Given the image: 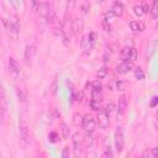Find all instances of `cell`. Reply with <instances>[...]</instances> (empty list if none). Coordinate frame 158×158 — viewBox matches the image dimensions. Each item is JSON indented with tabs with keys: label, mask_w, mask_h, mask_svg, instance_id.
I'll use <instances>...</instances> for the list:
<instances>
[{
	"label": "cell",
	"mask_w": 158,
	"mask_h": 158,
	"mask_svg": "<svg viewBox=\"0 0 158 158\" xmlns=\"http://www.w3.org/2000/svg\"><path fill=\"white\" fill-rule=\"evenodd\" d=\"M2 23H4V27L5 30L9 32V35L16 40L17 38V35H19V31H20V20L16 15H10L7 19H2Z\"/></svg>",
	"instance_id": "cell-1"
},
{
	"label": "cell",
	"mask_w": 158,
	"mask_h": 158,
	"mask_svg": "<svg viewBox=\"0 0 158 158\" xmlns=\"http://www.w3.org/2000/svg\"><path fill=\"white\" fill-rule=\"evenodd\" d=\"M102 99V93H101V89H91V100H95V101H101Z\"/></svg>",
	"instance_id": "cell-19"
},
{
	"label": "cell",
	"mask_w": 158,
	"mask_h": 158,
	"mask_svg": "<svg viewBox=\"0 0 158 158\" xmlns=\"http://www.w3.org/2000/svg\"><path fill=\"white\" fill-rule=\"evenodd\" d=\"M157 104H158V96H154L153 100L151 101V106H156Z\"/></svg>",
	"instance_id": "cell-38"
},
{
	"label": "cell",
	"mask_w": 158,
	"mask_h": 158,
	"mask_svg": "<svg viewBox=\"0 0 158 158\" xmlns=\"http://www.w3.org/2000/svg\"><path fill=\"white\" fill-rule=\"evenodd\" d=\"M130 28L135 32H138V31L142 32L144 30V25L142 22H138V21H131L130 22Z\"/></svg>",
	"instance_id": "cell-16"
},
{
	"label": "cell",
	"mask_w": 158,
	"mask_h": 158,
	"mask_svg": "<svg viewBox=\"0 0 158 158\" xmlns=\"http://www.w3.org/2000/svg\"><path fill=\"white\" fill-rule=\"evenodd\" d=\"M90 135L91 133H86L85 135V143H86V146H88V148L91 146V143H93V138L90 137Z\"/></svg>",
	"instance_id": "cell-31"
},
{
	"label": "cell",
	"mask_w": 158,
	"mask_h": 158,
	"mask_svg": "<svg viewBox=\"0 0 158 158\" xmlns=\"http://www.w3.org/2000/svg\"><path fill=\"white\" fill-rule=\"evenodd\" d=\"M133 69V62H122L116 65V73L118 74H127Z\"/></svg>",
	"instance_id": "cell-9"
},
{
	"label": "cell",
	"mask_w": 158,
	"mask_h": 158,
	"mask_svg": "<svg viewBox=\"0 0 158 158\" xmlns=\"http://www.w3.org/2000/svg\"><path fill=\"white\" fill-rule=\"evenodd\" d=\"M107 73H109L107 68H106V67H102V68H100V69L98 70L96 75H98V78H99V79H104V78H106Z\"/></svg>",
	"instance_id": "cell-26"
},
{
	"label": "cell",
	"mask_w": 158,
	"mask_h": 158,
	"mask_svg": "<svg viewBox=\"0 0 158 158\" xmlns=\"http://www.w3.org/2000/svg\"><path fill=\"white\" fill-rule=\"evenodd\" d=\"M83 118H84V116H81L79 112H75V114L73 115V123H74L75 126L83 125Z\"/></svg>",
	"instance_id": "cell-23"
},
{
	"label": "cell",
	"mask_w": 158,
	"mask_h": 158,
	"mask_svg": "<svg viewBox=\"0 0 158 158\" xmlns=\"http://www.w3.org/2000/svg\"><path fill=\"white\" fill-rule=\"evenodd\" d=\"M141 158H156V157H154V154L152 153V151H148V149H147V151H144V152L142 153V157H141Z\"/></svg>",
	"instance_id": "cell-30"
},
{
	"label": "cell",
	"mask_w": 158,
	"mask_h": 158,
	"mask_svg": "<svg viewBox=\"0 0 158 158\" xmlns=\"http://www.w3.org/2000/svg\"><path fill=\"white\" fill-rule=\"evenodd\" d=\"M152 153L154 154L156 158H158V146H156L154 148H152Z\"/></svg>",
	"instance_id": "cell-39"
},
{
	"label": "cell",
	"mask_w": 158,
	"mask_h": 158,
	"mask_svg": "<svg viewBox=\"0 0 158 158\" xmlns=\"http://www.w3.org/2000/svg\"><path fill=\"white\" fill-rule=\"evenodd\" d=\"M72 33H73V20H69L68 15H65V19H64V21L62 23V28H60V35L63 38V43L65 46L69 44Z\"/></svg>",
	"instance_id": "cell-2"
},
{
	"label": "cell",
	"mask_w": 158,
	"mask_h": 158,
	"mask_svg": "<svg viewBox=\"0 0 158 158\" xmlns=\"http://www.w3.org/2000/svg\"><path fill=\"white\" fill-rule=\"evenodd\" d=\"M114 109H115V104H114V102H110V104L106 106V109H105V110H106V111H107V114L110 115V114L114 111Z\"/></svg>",
	"instance_id": "cell-34"
},
{
	"label": "cell",
	"mask_w": 158,
	"mask_h": 158,
	"mask_svg": "<svg viewBox=\"0 0 158 158\" xmlns=\"http://www.w3.org/2000/svg\"><path fill=\"white\" fill-rule=\"evenodd\" d=\"M17 96L20 98V100L21 101H25L26 100V93H25V90L23 89H20V88H17Z\"/></svg>",
	"instance_id": "cell-29"
},
{
	"label": "cell",
	"mask_w": 158,
	"mask_h": 158,
	"mask_svg": "<svg viewBox=\"0 0 158 158\" xmlns=\"http://www.w3.org/2000/svg\"><path fill=\"white\" fill-rule=\"evenodd\" d=\"M72 141H73V149H74V157L75 158H79L80 154H81V151H83V143L80 141V135L78 132H75L72 137Z\"/></svg>",
	"instance_id": "cell-8"
},
{
	"label": "cell",
	"mask_w": 158,
	"mask_h": 158,
	"mask_svg": "<svg viewBox=\"0 0 158 158\" xmlns=\"http://www.w3.org/2000/svg\"><path fill=\"white\" fill-rule=\"evenodd\" d=\"M96 122L99 123V127L100 128H107L109 125H110V115L107 114V111L105 109H101L98 114V117H96Z\"/></svg>",
	"instance_id": "cell-6"
},
{
	"label": "cell",
	"mask_w": 158,
	"mask_h": 158,
	"mask_svg": "<svg viewBox=\"0 0 158 158\" xmlns=\"http://www.w3.org/2000/svg\"><path fill=\"white\" fill-rule=\"evenodd\" d=\"M48 139H49V142H52V143H57V142L59 141V135H58V132H56V131L49 132Z\"/></svg>",
	"instance_id": "cell-24"
},
{
	"label": "cell",
	"mask_w": 158,
	"mask_h": 158,
	"mask_svg": "<svg viewBox=\"0 0 158 158\" xmlns=\"http://www.w3.org/2000/svg\"><path fill=\"white\" fill-rule=\"evenodd\" d=\"M20 138H21V142H22L23 147H26V146H28L31 143L28 126H27V122L23 118L20 121Z\"/></svg>",
	"instance_id": "cell-5"
},
{
	"label": "cell",
	"mask_w": 158,
	"mask_h": 158,
	"mask_svg": "<svg viewBox=\"0 0 158 158\" xmlns=\"http://www.w3.org/2000/svg\"><path fill=\"white\" fill-rule=\"evenodd\" d=\"M156 46H157V41H156V40H153V41L148 44V47H147V53H146L148 58L154 53V51H156Z\"/></svg>",
	"instance_id": "cell-22"
},
{
	"label": "cell",
	"mask_w": 158,
	"mask_h": 158,
	"mask_svg": "<svg viewBox=\"0 0 158 158\" xmlns=\"http://www.w3.org/2000/svg\"><path fill=\"white\" fill-rule=\"evenodd\" d=\"M126 107H127V99H126L125 95H121L118 98V104H117V109H116L117 110V115H123Z\"/></svg>",
	"instance_id": "cell-15"
},
{
	"label": "cell",
	"mask_w": 158,
	"mask_h": 158,
	"mask_svg": "<svg viewBox=\"0 0 158 158\" xmlns=\"http://www.w3.org/2000/svg\"><path fill=\"white\" fill-rule=\"evenodd\" d=\"M149 12H151L152 19H154V20H156V19H158V0H154V1L152 2Z\"/></svg>",
	"instance_id": "cell-18"
},
{
	"label": "cell",
	"mask_w": 158,
	"mask_h": 158,
	"mask_svg": "<svg viewBox=\"0 0 158 158\" xmlns=\"http://www.w3.org/2000/svg\"><path fill=\"white\" fill-rule=\"evenodd\" d=\"M80 46H81V49H83V53H85V54H88V53H90V51H91V48L94 47V42H91L90 40H89V37H88V35H85L83 38H81V43H80Z\"/></svg>",
	"instance_id": "cell-11"
},
{
	"label": "cell",
	"mask_w": 158,
	"mask_h": 158,
	"mask_svg": "<svg viewBox=\"0 0 158 158\" xmlns=\"http://www.w3.org/2000/svg\"><path fill=\"white\" fill-rule=\"evenodd\" d=\"M81 98H83V93H81V91H80V93H77V96H75V101H77V102H81V100H83Z\"/></svg>",
	"instance_id": "cell-37"
},
{
	"label": "cell",
	"mask_w": 158,
	"mask_h": 158,
	"mask_svg": "<svg viewBox=\"0 0 158 158\" xmlns=\"http://www.w3.org/2000/svg\"><path fill=\"white\" fill-rule=\"evenodd\" d=\"M133 12H135V15H136V16H138V17H141V16H143V15L146 14V11H144V9H143V5H142V4L135 5V7H133Z\"/></svg>",
	"instance_id": "cell-21"
},
{
	"label": "cell",
	"mask_w": 158,
	"mask_h": 158,
	"mask_svg": "<svg viewBox=\"0 0 158 158\" xmlns=\"http://www.w3.org/2000/svg\"><path fill=\"white\" fill-rule=\"evenodd\" d=\"M156 118H157V121H158V110L156 111Z\"/></svg>",
	"instance_id": "cell-40"
},
{
	"label": "cell",
	"mask_w": 158,
	"mask_h": 158,
	"mask_svg": "<svg viewBox=\"0 0 158 158\" xmlns=\"http://www.w3.org/2000/svg\"><path fill=\"white\" fill-rule=\"evenodd\" d=\"M101 26H102V28H104L106 32H109V31L111 30V25H110V22H109L106 19H102V21H101Z\"/></svg>",
	"instance_id": "cell-28"
},
{
	"label": "cell",
	"mask_w": 158,
	"mask_h": 158,
	"mask_svg": "<svg viewBox=\"0 0 158 158\" xmlns=\"http://www.w3.org/2000/svg\"><path fill=\"white\" fill-rule=\"evenodd\" d=\"M83 30H84V21H83V19L75 17L73 20V33L79 35V33L83 32Z\"/></svg>",
	"instance_id": "cell-13"
},
{
	"label": "cell",
	"mask_w": 158,
	"mask_h": 158,
	"mask_svg": "<svg viewBox=\"0 0 158 158\" xmlns=\"http://www.w3.org/2000/svg\"><path fill=\"white\" fill-rule=\"evenodd\" d=\"M60 158H69V147H64L63 148Z\"/></svg>",
	"instance_id": "cell-32"
},
{
	"label": "cell",
	"mask_w": 158,
	"mask_h": 158,
	"mask_svg": "<svg viewBox=\"0 0 158 158\" xmlns=\"http://www.w3.org/2000/svg\"><path fill=\"white\" fill-rule=\"evenodd\" d=\"M123 85H125V83H123L122 80H117V81H116V89H117V90H123V89H125Z\"/></svg>",
	"instance_id": "cell-35"
},
{
	"label": "cell",
	"mask_w": 158,
	"mask_h": 158,
	"mask_svg": "<svg viewBox=\"0 0 158 158\" xmlns=\"http://www.w3.org/2000/svg\"><path fill=\"white\" fill-rule=\"evenodd\" d=\"M52 118H53V116L51 115L49 111H43L41 114V121L43 123H46V125H51L52 123Z\"/></svg>",
	"instance_id": "cell-17"
},
{
	"label": "cell",
	"mask_w": 158,
	"mask_h": 158,
	"mask_svg": "<svg viewBox=\"0 0 158 158\" xmlns=\"http://www.w3.org/2000/svg\"><path fill=\"white\" fill-rule=\"evenodd\" d=\"M60 131H62V137L64 139H67L69 137V133H70V130H69L68 125L64 123V122H60Z\"/></svg>",
	"instance_id": "cell-20"
},
{
	"label": "cell",
	"mask_w": 158,
	"mask_h": 158,
	"mask_svg": "<svg viewBox=\"0 0 158 158\" xmlns=\"http://www.w3.org/2000/svg\"><path fill=\"white\" fill-rule=\"evenodd\" d=\"M135 77H136L137 80H143V79H144V72L142 70V68L137 67V68L135 69Z\"/></svg>",
	"instance_id": "cell-25"
},
{
	"label": "cell",
	"mask_w": 158,
	"mask_h": 158,
	"mask_svg": "<svg viewBox=\"0 0 158 158\" xmlns=\"http://www.w3.org/2000/svg\"><path fill=\"white\" fill-rule=\"evenodd\" d=\"M114 142H115V147L117 153H121L125 146V136H123V128L122 127H117L114 132Z\"/></svg>",
	"instance_id": "cell-4"
},
{
	"label": "cell",
	"mask_w": 158,
	"mask_h": 158,
	"mask_svg": "<svg viewBox=\"0 0 158 158\" xmlns=\"http://www.w3.org/2000/svg\"><path fill=\"white\" fill-rule=\"evenodd\" d=\"M90 107H91L94 111H100V110H101L100 102H99V101H95V100H91V101H90Z\"/></svg>",
	"instance_id": "cell-27"
},
{
	"label": "cell",
	"mask_w": 158,
	"mask_h": 158,
	"mask_svg": "<svg viewBox=\"0 0 158 158\" xmlns=\"http://www.w3.org/2000/svg\"><path fill=\"white\" fill-rule=\"evenodd\" d=\"M111 11H112L114 16L120 17V16H122V15H123V11H125V5H123L121 1H115V2L112 4Z\"/></svg>",
	"instance_id": "cell-12"
},
{
	"label": "cell",
	"mask_w": 158,
	"mask_h": 158,
	"mask_svg": "<svg viewBox=\"0 0 158 158\" xmlns=\"http://www.w3.org/2000/svg\"><path fill=\"white\" fill-rule=\"evenodd\" d=\"M86 158H98V157H96V153H95L94 151H88Z\"/></svg>",
	"instance_id": "cell-36"
},
{
	"label": "cell",
	"mask_w": 158,
	"mask_h": 158,
	"mask_svg": "<svg viewBox=\"0 0 158 158\" xmlns=\"http://www.w3.org/2000/svg\"><path fill=\"white\" fill-rule=\"evenodd\" d=\"M80 7H81V11L83 12H88V10L90 9V5H89V2H81Z\"/></svg>",
	"instance_id": "cell-33"
},
{
	"label": "cell",
	"mask_w": 158,
	"mask_h": 158,
	"mask_svg": "<svg viewBox=\"0 0 158 158\" xmlns=\"http://www.w3.org/2000/svg\"><path fill=\"white\" fill-rule=\"evenodd\" d=\"M35 54H36V46L35 44H27L25 48V59H26L27 64H30L32 62Z\"/></svg>",
	"instance_id": "cell-10"
},
{
	"label": "cell",
	"mask_w": 158,
	"mask_h": 158,
	"mask_svg": "<svg viewBox=\"0 0 158 158\" xmlns=\"http://www.w3.org/2000/svg\"><path fill=\"white\" fill-rule=\"evenodd\" d=\"M9 69H10V73L14 75V77H17L20 74V65L19 63L16 62L15 58L10 57L9 58Z\"/></svg>",
	"instance_id": "cell-14"
},
{
	"label": "cell",
	"mask_w": 158,
	"mask_h": 158,
	"mask_svg": "<svg viewBox=\"0 0 158 158\" xmlns=\"http://www.w3.org/2000/svg\"><path fill=\"white\" fill-rule=\"evenodd\" d=\"M95 125H96V120L91 115L86 114L84 116V118H83V125H81L83 128H84V131L86 133H91L94 131V128H95Z\"/></svg>",
	"instance_id": "cell-7"
},
{
	"label": "cell",
	"mask_w": 158,
	"mask_h": 158,
	"mask_svg": "<svg viewBox=\"0 0 158 158\" xmlns=\"http://www.w3.org/2000/svg\"><path fill=\"white\" fill-rule=\"evenodd\" d=\"M137 49L135 47H123L120 52V58L123 62H133L137 59Z\"/></svg>",
	"instance_id": "cell-3"
}]
</instances>
